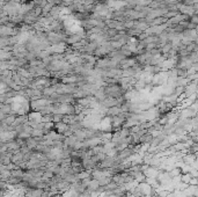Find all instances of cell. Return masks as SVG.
<instances>
[{"label":"cell","instance_id":"8fae6325","mask_svg":"<svg viewBox=\"0 0 198 197\" xmlns=\"http://www.w3.org/2000/svg\"><path fill=\"white\" fill-rule=\"evenodd\" d=\"M169 174H170V176H172V177H176V176H178V175H181V174H182V171H181V168H180V167H177V166H176V167H174L172 171L169 172Z\"/></svg>","mask_w":198,"mask_h":197},{"label":"cell","instance_id":"277c9868","mask_svg":"<svg viewBox=\"0 0 198 197\" xmlns=\"http://www.w3.org/2000/svg\"><path fill=\"white\" fill-rule=\"evenodd\" d=\"M28 118H29V121H34V122H37V123H42L43 115H42V113H40V111L31 110V111L28 114Z\"/></svg>","mask_w":198,"mask_h":197},{"label":"cell","instance_id":"4fadbf2b","mask_svg":"<svg viewBox=\"0 0 198 197\" xmlns=\"http://www.w3.org/2000/svg\"><path fill=\"white\" fill-rule=\"evenodd\" d=\"M184 88L185 87H182V86H176L175 87V91H174V94L176 96H181L184 94Z\"/></svg>","mask_w":198,"mask_h":197},{"label":"cell","instance_id":"30bf717a","mask_svg":"<svg viewBox=\"0 0 198 197\" xmlns=\"http://www.w3.org/2000/svg\"><path fill=\"white\" fill-rule=\"evenodd\" d=\"M101 138L103 142H111L114 138V132H103Z\"/></svg>","mask_w":198,"mask_h":197},{"label":"cell","instance_id":"5b68a950","mask_svg":"<svg viewBox=\"0 0 198 197\" xmlns=\"http://www.w3.org/2000/svg\"><path fill=\"white\" fill-rule=\"evenodd\" d=\"M0 113L9 115L13 114V103H1L0 105Z\"/></svg>","mask_w":198,"mask_h":197},{"label":"cell","instance_id":"e0dca14e","mask_svg":"<svg viewBox=\"0 0 198 197\" xmlns=\"http://www.w3.org/2000/svg\"><path fill=\"white\" fill-rule=\"evenodd\" d=\"M195 43H197V44H198V36L196 37V39H195Z\"/></svg>","mask_w":198,"mask_h":197},{"label":"cell","instance_id":"52a82bcc","mask_svg":"<svg viewBox=\"0 0 198 197\" xmlns=\"http://www.w3.org/2000/svg\"><path fill=\"white\" fill-rule=\"evenodd\" d=\"M23 175H25V171L21 169V168H17V169H13V171H12V176H13V177H16V179L22 180Z\"/></svg>","mask_w":198,"mask_h":197},{"label":"cell","instance_id":"3957f363","mask_svg":"<svg viewBox=\"0 0 198 197\" xmlns=\"http://www.w3.org/2000/svg\"><path fill=\"white\" fill-rule=\"evenodd\" d=\"M122 113H123V111H122V108L118 107V105H115V107H111V108H108V109H107L106 116H109V117L118 116Z\"/></svg>","mask_w":198,"mask_h":197},{"label":"cell","instance_id":"8992f818","mask_svg":"<svg viewBox=\"0 0 198 197\" xmlns=\"http://www.w3.org/2000/svg\"><path fill=\"white\" fill-rule=\"evenodd\" d=\"M26 145L31 150V151H35L37 145H38V139L37 138H34V137H30L29 139L26 140Z\"/></svg>","mask_w":198,"mask_h":197},{"label":"cell","instance_id":"9a60e30c","mask_svg":"<svg viewBox=\"0 0 198 197\" xmlns=\"http://www.w3.org/2000/svg\"><path fill=\"white\" fill-rule=\"evenodd\" d=\"M190 174H191L192 177H198V169L195 168V167H192L191 171H190Z\"/></svg>","mask_w":198,"mask_h":197},{"label":"cell","instance_id":"2e32d148","mask_svg":"<svg viewBox=\"0 0 198 197\" xmlns=\"http://www.w3.org/2000/svg\"><path fill=\"white\" fill-rule=\"evenodd\" d=\"M74 1H75V2H82L83 0H74Z\"/></svg>","mask_w":198,"mask_h":197},{"label":"cell","instance_id":"7c38bea8","mask_svg":"<svg viewBox=\"0 0 198 197\" xmlns=\"http://www.w3.org/2000/svg\"><path fill=\"white\" fill-rule=\"evenodd\" d=\"M64 117L65 115L63 114H53V123H59V122H63L64 121Z\"/></svg>","mask_w":198,"mask_h":197},{"label":"cell","instance_id":"7a4b0ae2","mask_svg":"<svg viewBox=\"0 0 198 197\" xmlns=\"http://www.w3.org/2000/svg\"><path fill=\"white\" fill-rule=\"evenodd\" d=\"M70 130V125L66 124L65 122H59V123H54V131H57L60 134H64L66 131Z\"/></svg>","mask_w":198,"mask_h":197},{"label":"cell","instance_id":"9c48e42d","mask_svg":"<svg viewBox=\"0 0 198 197\" xmlns=\"http://www.w3.org/2000/svg\"><path fill=\"white\" fill-rule=\"evenodd\" d=\"M191 179H192V176L190 173H182L181 174V182H183V183L190 184Z\"/></svg>","mask_w":198,"mask_h":197},{"label":"cell","instance_id":"5bb4252c","mask_svg":"<svg viewBox=\"0 0 198 197\" xmlns=\"http://www.w3.org/2000/svg\"><path fill=\"white\" fill-rule=\"evenodd\" d=\"M81 4H82V5H86V6H89V5H95V4H96V0H83Z\"/></svg>","mask_w":198,"mask_h":197},{"label":"cell","instance_id":"ba28073f","mask_svg":"<svg viewBox=\"0 0 198 197\" xmlns=\"http://www.w3.org/2000/svg\"><path fill=\"white\" fill-rule=\"evenodd\" d=\"M44 136H45V132L41 129H33L31 131V137L34 138H43Z\"/></svg>","mask_w":198,"mask_h":197},{"label":"cell","instance_id":"6da1fadb","mask_svg":"<svg viewBox=\"0 0 198 197\" xmlns=\"http://www.w3.org/2000/svg\"><path fill=\"white\" fill-rule=\"evenodd\" d=\"M144 174L146 175L147 179H158L159 174H160V169H159L158 167L148 166L144 171Z\"/></svg>","mask_w":198,"mask_h":197}]
</instances>
